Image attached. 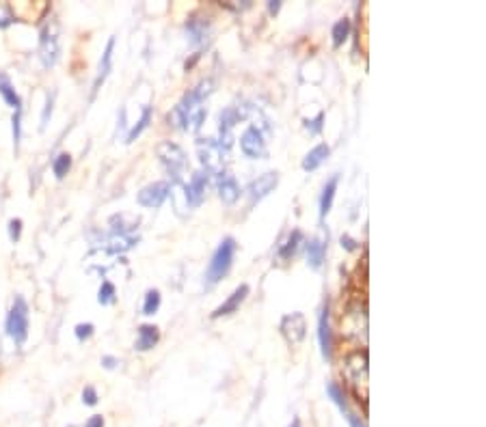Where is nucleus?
Listing matches in <instances>:
<instances>
[{
  "label": "nucleus",
  "instance_id": "f257e3e1",
  "mask_svg": "<svg viewBox=\"0 0 486 427\" xmlns=\"http://www.w3.org/2000/svg\"><path fill=\"white\" fill-rule=\"evenodd\" d=\"M236 248H238V244H236V240L231 235L225 237L217 246V251H214V255L210 259V266H207V270H205L207 285H217L219 280H223L229 274L231 264H233V255H236Z\"/></svg>",
  "mask_w": 486,
  "mask_h": 427
},
{
  "label": "nucleus",
  "instance_id": "f03ea898",
  "mask_svg": "<svg viewBox=\"0 0 486 427\" xmlns=\"http://www.w3.org/2000/svg\"><path fill=\"white\" fill-rule=\"evenodd\" d=\"M5 328H7V335L18 345H22L26 341V337H28V304L22 296H16L13 307L7 315Z\"/></svg>",
  "mask_w": 486,
  "mask_h": 427
},
{
  "label": "nucleus",
  "instance_id": "7ed1b4c3",
  "mask_svg": "<svg viewBox=\"0 0 486 427\" xmlns=\"http://www.w3.org/2000/svg\"><path fill=\"white\" fill-rule=\"evenodd\" d=\"M61 54V42H59V26L56 22H48L42 28V37H40V56L44 67H52L59 61Z\"/></svg>",
  "mask_w": 486,
  "mask_h": 427
},
{
  "label": "nucleus",
  "instance_id": "20e7f679",
  "mask_svg": "<svg viewBox=\"0 0 486 427\" xmlns=\"http://www.w3.org/2000/svg\"><path fill=\"white\" fill-rule=\"evenodd\" d=\"M158 158L162 160V164L166 166V171L180 182V175L186 168V154H184V149L180 145H176V142L164 140V142H160V145H158Z\"/></svg>",
  "mask_w": 486,
  "mask_h": 427
},
{
  "label": "nucleus",
  "instance_id": "39448f33",
  "mask_svg": "<svg viewBox=\"0 0 486 427\" xmlns=\"http://www.w3.org/2000/svg\"><path fill=\"white\" fill-rule=\"evenodd\" d=\"M240 149H242V154H245L247 158H253V160L266 156V140H264L260 128L251 125V128H247L245 132H242V136H240Z\"/></svg>",
  "mask_w": 486,
  "mask_h": 427
},
{
  "label": "nucleus",
  "instance_id": "423d86ee",
  "mask_svg": "<svg viewBox=\"0 0 486 427\" xmlns=\"http://www.w3.org/2000/svg\"><path fill=\"white\" fill-rule=\"evenodd\" d=\"M169 192H171V184L169 182H154V184L145 186L141 192H138L136 201H138V205L156 209V207H160L164 203V199L169 197Z\"/></svg>",
  "mask_w": 486,
  "mask_h": 427
},
{
  "label": "nucleus",
  "instance_id": "0eeeda50",
  "mask_svg": "<svg viewBox=\"0 0 486 427\" xmlns=\"http://www.w3.org/2000/svg\"><path fill=\"white\" fill-rule=\"evenodd\" d=\"M281 335L288 339V343L296 345L305 339L307 335V324H305V315L303 313H290L281 319Z\"/></svg>",
  "mask_w": 486,
  "mask_h": 427
},
{
  "label": "nucleus",
  "instance_id": "6e6552de",
  "mask_svg": "<svg viewBox=\"0 0 486 427\" xmlns=\"http://www.w3.org/2000/svg\"><path fill=\"white\" fill-rule=\"evenodd\" d=\"M318 341H320L322 359L327 363H331L333 361V330H331V322H329V304L322 307L320 317H318Z\"/></svg>",
  "mask_w": 486,
  "mask_h": 427
},
{
  "label": "nucleus",
  "instance_id": "1a4fd4ad",
  "mask_svg": "<svg viewBox=\"0 0 486 427\" xmlns=\"http://www.w3.org/2000/svg\"><path fill=\"white\" fill-rule=\"evenodd\" d=\"M210 173L207 171H197L193 177H190V182L184 186V192H186V203L190 207H197L201 205L203 197H205V188H207V182H210V177H207Z\"/></svg>",
  "mask_w": 486,
  "mask_h": 427
},
{
  "label": "nucleus",
  "instance_id": "9d476101",
  "mask_svg": "<svg viewBox=\"0 0 486 427\" xmlns=\"http://www.w3.org/2000/svg\"><path fill=\"white\" fill-rule=\"evenodd\" d=\"M277 184H279V173L270 171V173L260 175L257 180H253V182L249 184L247 192H249L251 201L255 203V201H262L264 197H268V194L277 188Z\"/></svg>",
  "mask_w": 486,
  "mask_h": 427
},
{
  "label": "nucleus",
  "instance_id": "9b49d317",
  "mask_svg": "<svg viewBox=\"0 0 486 427\" xmlns=\"http://www.w3.org/2000/svg\"><path fill=\"white\" fill-rule=\"evenodd\" d=\"M199 156H201V164L205 166V171H219L221 162H223V147L214 140H201L199 142Z\"/></svg>",
  "mask_w": 486,
  "mask_h": 427
},
{
  "label": "nucleus",
  "instance_id": "f8f14e48",
  "mask_svg": "<svg viewBox=\"0 0 486 427\" xmlns=\"http://www.w3.org/2000/svg\"><path fill=\"white\" fill-rule=\"evenodd\" d=\"M249 285L247 283H242V285H238V287L233 290V294L221 304V307H217L214 309V313H212V319H219V317H223V315H231V313H236L238 309H240V304L245 302V298L249 296Z\"/></svg>",
  "mask_w": 486,
  "mask_h": 427
},
{
  "label": "nucleus",
  "instance_id": "ddd939ff",
  "mask_svg": "<svg viewBox=\"0 0 486 427\" xmlns=\"http://www.w3.org/2000/svg\"><path fill=\"white\" fill-rule=\"evenodd\" d=\"M186 32H188L193 46H203L207 37H210V22L199 16H190L186 22Z\"/></svg>",
  "mask_w": 486,
  "mask_h": 427
},
{
  "label": "nucleus",
  "instance_id": "4468645a",
  "mask_svg": "<svg viewBox=\"0 0 486 427\" xmlns=\"http://www.w3.org/2000/svg\"><path fill=\"white\" fill-rule=\"evenodd\" d=\"M113 50H115V37L109 39L107 44V50H104L102 58H99V65H97V74H95V80H93V89H91V97L99 91V85L107 80V76L111 74V67H113Z\"/></svg>",
  "mask_w": 486,
  "mask_h": 427
},
{
  "label": "nucleus",
  "instance_id": "2eb2a0df",
  "mask_svg": "<svg viewBox=\"0 0 486 427\" xmlns=\"http://www.w3.org/2000/svg\"><path fill=\"white\" fill-rule=\"evenodd\" d=\"M160 341V330L158 326L154 324H143V326H138V335H136V343L134 347L138 352H150L152 347H156Z\"/></svg>",
  "mask_w": 486,
  "mask_h": 427
},
{
  "label": "nucleus",
  "instance_id": "dca6fc26",
  "mask_svg": "<svg viewBox=\"0 0 486 427\" xmlns=\"http://www.w3.org/2000/svg\"><path fill=\"white\" fill-rule=\"evenodd\" d=\"M324 259H327V240L311 237L307 242V264H309V268H314V270L322 268Z\"/></svg>",
  "mask_w": 486,
  "mask_h": 427
},
{
  "label": "nucleus",
  "instance_id": "f3484780",
  "mask_svg": "<svg viewBox=\"0 0 486 427\" xmlns=\"http://www.w3.org/2000/svg\"><path fill=\"white\" fill-rule=\"evenodd\" d=\"M219 197H221V201L227 203V205L236 203L238 197H240V186H238V182L233 180L231 175H227V173H221V180H219Z\"/></svg>",
  "mask_w": 486,
  "mask_h": 427
},
{
  "label": "nucleus",
  "instance_id": "a211bd4d",
  "mask_svg": "<svg viewBox=\"0 0 486 427\" xmlns=\"http://www.w3.org/2000/svg\"><path fill=\"white\" fill-rule=\"evenodd\" d=\"M331 154V147L327 145V142H320V145H316L314 149H311L305 158H303V171H316Z\"/></svg>",
  "mask_w": 486,
  "mask_h": 427
},
{
  "label": "nucleus",
  "instance_id": "6ab92c4d",
  "mask_svg": "<svg viewBox=\"0 0 486 427\" xmlns=\"http://www.w3.org/2000/svg\"><path fill=\"white\" fill-rule=\"evenodd\" d=\"M337 186H339V175H333L331 180L324 184V188H322V194H320V221L327 218V214L333 207V199H335Z\"/></svg>",
  "mask_w": 486,
  "mask_h": 427
},
{
  "label": "nucleus",
  "instance_id": "aec40b11",
  "mask_svg": "<svg viewBox=\"0 0 486 427\" xmlns=\"http://www.w3.org/2000/svg\"><path fill=\"white\" fill-rule=\"evenodd\" d=\"M0 95H3V99L11 106L13 111H22V97L13 89V85H11L7 74H0Z\"/></svg>",
  "mask_w": 486,
  "mask_h": 427
},
{
  "label": "nucleus",
  "instance_id": "412c9836",
  "mask_svg": "<svg viewBox=\"0 0 486 427\" xmlns=\"http://www.w3.org/2000/svg\"><path fill=\"white\" fill-rule=\"evenodd\" d=\"M298 244H303V231L294 229V231L290 233V237L279 246V251H277V255H279V259H290V257L296 253Z\"/></svg>",
  "mask_w": 486,
  "mask_h": 427
},
{
  "label": "nucleus",
  "instance_id": "4be33fe9",
  "mask_svg": "<svg viewBox=\"0 0 486 427\" xmlns=\"http://www.w3.org/2000/svg\"><path fill=\"white\" fill-rule=\"evenodd\" d=\"M351 35V20L348 18H341L333 24V30H331V37H333V48H339L346 39H348Z\"/></svg>",
  "mask_w": 486,
  "mask_h": 427
},
{
  "label": "nucleus",
  "instance_id": "5701e85b",
  "mask_svg": "<svg viewBox=\"0 0 486 427\" xmlns=\"http://www.w3.org/2000/svg\"><path fill=\"white\" fill-rule=\"evenodd\" d=\"M327 393H329V397L339 406V410L346 414V412H351V408H348V400H346V395H344V388L337 384V382H329L327 384Z\"/></svg>",
  "mask_w": 486,
  "mask_h": 427
},
{
  "label": "nucleus",
  "instance_id": "b1692460",
  "mask_svg": "<svg viewBox=\"0 0 486 427\" xmlns=\"http://www.w3.org/2000/svg\"><path fill=\"white\" fill-rule=\"evenodd\" d=\"M69 168H72V156H69L67 151L59 154L54 160H52V171L56 175V180H63V177L69 173Z\"/></svg>",
  "mask_w": 486,
  "mask_h": 427
},
{
  "label": "nucleus",
  "instance_id": "393cba45",
  "mask_svg": "<svg viewBox=\"0 0 486 427\" xmlns=\"http://www.w3.org/2000/svg\"><path fill=\"white\" fill-rule=\"evenodd\" d=\"M150 121H152V109L150 106H145L143 109V115H141V119L136 121V125H132V130L128 132V136H126V142H132L136 136H141V132L150 125Z\"/></svg>",
  "mask_w": 486,
  "mask_h": 427
},
{
  "label": "nucleus",
  "instance_id": "a878e982",
  "mask_svg": "<svg viewBox=\"0 0 486 427\" xmlns=\"http://www.w3.org/2000/svg\"><path fill=\"white\" fill-rule=\"evenodd\" d=\"M117 300V290H115V285L111 283V280H104L102 283V287H99V292H97V302L99 304H113Z\"/></svg>",
  "mask_w": 486,
  "mask_h": 427
},
{
  "label": "nucleus",
  "instance_id": "bb28decb",
  "mask_svg": "<svg viewBox=\"0 0 486 427\" xmlns=\"http://www.w3.org/2000/svg\"><path fill=\"white\" fill-rule=\"evenodd\" d=\"M160 302H162L160 292H158V290H147L145 300H143V315H154V313H158Z\"/></svg>",
  "mask_w": 486,
  "mask_h": 427
},
{
  "label": "nucleus",
  "instance_id": "cd10ccee",
  "mask_svg": "<svg viewBox=\"0 0 486 427\" xmlns=\"http://www.w3.org/2000/svg\"><path fill=\"white\" fill-rule=\"evenodd\" d=\"M166 121L171 128H176V130H184V113L180 111V106H176L169 115H166Z\"/></svg>",
  "mask_w": 486,
  "mask_h": 427
},
{
  "label": "nucleus",
  "instance_id": "c85d7f7f",
  "mask_svg": "<svg viewBox=\"0 0 486 427\" xmlns=\"http://www.w3.org/2000/svg\"><path fill=\"white\" fill-rule=\"evenodd\" d=\"M322 121H324V115L322 113H318V117L314 119V121H309V119H305V128L309 130V134H320L322 132Z\"/></svg>",
  "mask_w": 486,
  "mask_h": 427
},
{
  "label": "nucleus",
  "instance_id": "c756f323",
  "mask_svg": "<svg viewBox=\"0 0 486 427\" xmlns=\"http://www.w3.org/2000/svg\"><path fill=\"white\" fill-rule=\"evenodd\" d=\"M20 117H22V111H16V113H13V119H11V123H13V142H16V149H18L20 138H22V123H20Z\"/></svg>",
  "mask_w": 486,
  "mask_h": 427
},
{
  "label": "nucleus",
  "instance_id": "7c9ffc66",
  "mask_svg": "<svg viewBox=\"0 0 486 427\" xmlns=\"http://www.w3.org/2000/svg\"><path fill=\"white\" fill-rule=\"evenodd\" d=\"M93 330H95L93 324H78L74 333H76V339H78V341H87V339H91Z\"/></svg>",
  "mask_w": 486,
  "mask_h": 427
},
{
  "label": "nucleus",
  "instance_id": "2f4dec72",
  "mask_svg": "<svg viewBox=\"0 0 486 427\" xmlns=\"http://www.w3.org/2000/svg\"><path fill=\"white\" fill-rule=\"evenodd\" d=\"M9 237H11V242H18L22 237V221L20 218L9 221Z\"/></svg>",
  "mask_w": 486,
  "mask_h": 427
},
{
  "label": "nucleus",
  "instance_id": "473e14b6",
  "mask_svg": "<svg viewBox=\"0 0 486 427\" xmlns=\"http://www.w3.org/2000/svg\"><path fill=\"white\" fill-rule=\"evenodd\" d=\"M83 402H85L87 406H95V404H97V390H95L93 386H85V390H83Z\"/></svg>",
  "mask_w": 486,
  "mask_h": 427
},
{
  "label": "nucleus",
  "instance_id": "72a5a7b5",
  "mask_svg": "<svg viewBox=\"0 0 486 427\" xmlns=\"http://www.w3.org/2000/svg\"><path fill=\"white\" fill-rule=\"evenodd\" d=\"M11 22H13V16H11V11H9V7L0 5V28L9 26Z\"/></svg>",
  "mask_w": 486,
  "mask_h": 427
},
{
  "label": "nucleus",
  "instance_id": "f704fd0d",
  "mask_svg": "<svg viewBox=\"0 0 486 427\" xmlns=\"http://www.w3.org/2000/svg\"><path fill=\"white\" fill-rule=\"evenodd\" d=\"M52 104H54V97L48 93V97H46V109H44V115H42V128H46V123H48V119H50V115H52Z\"/></svg>",
  "mask_w": 486,
  "mask_h": 427
},
{
  "label": "nucleus",
  "instance_id": "c9c22d12",
  "mask_svg": "<svg viewBox=\"0 0 486 427\" xmlns=\"http://www.w3.org/2000/svg\"><path fill=\"white\" fill-rule=\"evenodd\" d=\"M346 419H348V423H351V427H365V423L355 414V412H346Z\"/></svg>",
  "mask_w": 486,
  "mask_h": 427
},
{
  "label": "nucleus",
  "instance_id": "e433bc0d",
  "mask_svg": "<svg viewBox=\"0 0 486 427\" xmlns=\"http://www.w3.org/2000/svg\"><path fill=\"white\" fill-rule=\"evenodd\" d=\"M102 365H104V369H115V367L119 365V361L115 359V356H104V359H102Z\"/></svg>",
  "mask_w": 486,
  "mask_h": 427
},
{
  "label": "nucleus",
  "instance_id": "4c0bfd02",
  "mask_svg": "<svg viewBox=\"0 0 486 427\" xmlns=\"http://www.w3.org/2000/svg\"><path fill=\"white\" fill-rule=\"evenodd\" d=\"M85 427H104V416H102V414H93V416L87 421Z\"/></svg>",
  "mask_w": 486,
  "mask_h": 427
},
{
  "label": "nucleus",
  "instance_id": "58836bf2",
  "mask_svg": "<svg viewBox=\"0 0 486 427\" xmlns=\"http://www.w3.org/2000/svg\"><path fill=\"white\" fill-rule=\"evenodd\" d=\"M341 246L346 248V251H355V248H357V242H355L353 237H348V235H341Z\"/></svg>",
  "mask_w": 486,
  "mask_h": 427
},
{
  "label": "nucleus",
  "instance_id": "ea45409f",
  "mask_svg": "<svg viewBox=\"0 0 486 427\" xmlns=\"http://www.w3.org/2000/svg\"><path fill=\"white\" fill-rule=\"evenodd\" d=\"M279 9H281V0H270V3H268L270 16H277V13H279Z\"/></svg>",
  "mask_w": 486,
  "mask_h": 427
},
{
  "label": "nucleus",
  "instance_id": "a19ab883",
  "mask_svg": "<svg viewBox=\"0 0 486 427\" xmlns=\"http://www.w3.org/2000/svg\"><path fill=\"white\" fill-rule=\"evenodd\" d=\"M290 427H300V419H294V421L290 423Z\"/></svg>",
  "mask_w": 486,
  "mask_h": 427
}]
</instances>
